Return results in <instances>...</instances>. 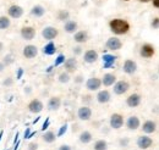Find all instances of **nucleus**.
<instances>
[{"label":"nucleus","mask_w":159,"mask_h":150,"mask_svg":"<svg viewBox=\"0 0 159 150\" xmlns=\"http://www.w3.org/2000/svg\"><path fill=\"white\" fill-rule=\"evenodd\" d=\"M109 27H110V31L114 34H116V36L126 34L130 31V23L126 20H122V19L111 20L109 22Z\"/></svg>","instance_id":"f257e3e1"},{"label":"nucleus","mask_w":159,"mask_h":150,"mask_svg":"<svg viewBox=\"0 0 159 150\" xmlns=\"http://www.w3.org/2000/svg\"><path fill=\"white\" fill-rule=\"evenodd\" d=\"M113 86H114V88H113L114 94H116V95H124L130 89V83L127 81H118Z\"/></svg>","instance_id":"f03ea898"},{"label":"nucleus","mask_w":159,"mask_h":150,"mask_svg":"<svg viewBox=\"0 0 159 150\" xmlns=\"http://www.w3.org/2000/svg\"><path fill=\"white\" fill-rule=\"evenodd\" d=\"M109 123H110V127L113 130H120L124 126V116L120 113H113L110 116Z\"/></svg>","instance_id":"7ed1b4c3"},{"label":"nucleus","mask_w":159,"mask_h":150,"mask_svg":"<svg viewBox=\"0 0 159 150\" xmlns=\"http://www.w3.org/2000/svg\"><path fill=\"white\" fill-rule=\"evenodd\" d=\"M137 147L139 149L142 150H146V149H149L152 145H153V139L148 135H141L137 138V142H136Z\"/></svg>","instance_id":"20e7f679"},{"label":"nucleus","mask_w":159,"mask_h":150,"mask_svg":"<svg viewBox=\"0 0 159 150\" xmlns=\"http://www.w3.org/2000/svg\"><path fill=\"white\" fill-rule=\"evenodd\" d=\"M58 34H59L58 29H57L55 27H53V26L44 27L43 31H42V36H43L44 39H47V40H53V39H55V38L58 37Z\"/></svg>","instance_id":"39448f33"},{"label":"nucleus","mask_w":159,"mask_h":150,"mask_svg":"<svg viewBox=\"0 0 159 150\" xmlns=\"http://www.w3.org/2000/svg\"><path fill=\"white\" fill-rule=\"evenodd\" d=\"M102 87V81L97 77H92V78H88L86 81V88L89 90V92H96V90H99V88Z\"/></svg>","instance_id":"423d86ee"},{"label":"nucleus","mask_w":159,"mask_h":150,"mask_svg":"<svg viewBox=\"0 0 159 150\" xmlns=\"http://www.w3.org/2000/svg\"><path fill=\"white\" fill-rule=\"evenodd\" d=\"M28 111L32 113H39L43 111V109H44V104L40 101L39 99H33V100H31L30 101V104H28Z\"/></svg>","instance_id":"0eeeda50"},{"label":"nucleus","mask_w":159,"mask_h":150,"mask_svg":"<svg viewBox=\"0 0 159 150\" xmlns=\"http://www.w3.org/2000/svg\"><path fill=\"white\" fill-rule=\"evenodd\" d=\"M92 115H93V111L88 106H81L77 110V117L81 121H89L92 118Z\"/></svg>","instance_id":"6e6552de"},{"label":"nucleus","mask_w":159,"mask_h":150,"mask_svg":"<svg viewBox=\"0 0 159 150\" xmlns=\"http://www.w3.org/2000/svg\"><path fill=\"white\" fill-rule=\"evenodd\" d=\"M105 46H107V49L115 51V50H120V49L122 48V43H121V40H120L119 38L111 37V38H109V39L107 40Z\"/></svg>","instance_id":"1a4fd4ad"},{"label":"nucleus","mask_w":159,"mask_h":150,"mask_svg":"<svg viewBox=\"0 0 159 150\" xmlns=\"http://www.w3.org/2000/svg\"><path fill=\"white\" fill-rule=\"evenodd\" d=\"M22 54H23V56L26 57V59H33V57H36L38 55V48L36 45H32V44L26 45L23 48Z\"/></svg>","instance_id":"9d476101"},{"label":"nucleus","mask_w":159,"mask_h":150,"mask_svg":"<svg viewBox=\"0 0 159 150\" xmlns=\"http://www.w3.org/2000/svg\"><path fill=\"white\" fill-rule=\"evenodd\" d=\"M122 71L127 75H134L137 71V64L134 60H126L122 66Z\"/></svg>","instance_id":"9b49d317"},{"label":"nucleus","mask_w":159,"mask_h":150,"mask_svg":"<svg viewBox=\"0 0 159 150\" xmlns=\"http://www.w3.org/2000/svg\"><path fill=\"white\" fill-rule=\"evenodd\" d=\"M154 53H156V49H154V46L153 45H151V44H143L142 46H141V51H139V54H141V56L142 57H146V59H149V57H152L154 55Z\"/></svg>","instance_id":"f8f14e48"},{"label":"nucleus","mask_w":159,"mask_h":150,"mask_svg":"<svg viewBox=\"0 0 159 150\" xmlns=\"http://www.w3.org/2000/svg\"><path fill=\"white\" fill-rule=\"evenodd\" d=\"M141 101H142V98H141V95L137 93H134L131 94L127 99H126V105L129 106V108H137L139 106V104H141Z\"/></svg>","instance_id":"ddd939ff"},{"label":"nucleus","mask_w":159,"mask_h":150,"mask_svg":"<svg viewBox=\"0 0 159 150\" xmlns=\"http://www.w3.org/2000/svg\"><path fill=\"white\" fill-rule=\"evenodd\" d=\"M7 12H9V16L11 19H20L23 15V9L21 7L20 5H11L9 7Z\"/></svg>","instance_id":"4468645a"},{"label":"nucleus","mask_w":159,"mask_h":150,"mask_svg":"<svg viewBox=\"0 0 159 150\" xmlns=\"http://www.w3.org/2000/svg\"><path fill=\"white\" fill-rule=\"evenodd\" d=\"M21 37L26 39V40H32L36 37V29L31 26L23 27V28H21Z\"/></svg>","instance_id":"2eb2a0df"},{"label":"nucleus","mask_w":159,"mask_h":150,"mask_svg":"<svg viewBox=\"0 0 159 150\" xmlns=\"http://www.w3.org/2000/svg\"><path fill=\"white\" fill-rule=\"evenodd\" d=\"M139 126H141V121L137 116H130L126 121V127L130 130V131H136L139 130Z\"/></svg>","instance_id":"dca6fc26"},{"label":"nucleus","mask_w":159,"mask_h":150,"mask_svg":"<svg viewBox=\"0 0 159 150\" xmlns=\"http://www.w3.org/2000/svg\"><path fill=\"white\" fill-rule=\"evenodd\" d=\"M141 128H142V132H143V133H146V134H152V133H154V132L157 131V123H156L154 121H152V120H148V121H146V122L143 123V126H142Z\"/></svg>","instance_id":"f3484780"},{"label":"nucleus","mask_w":159,"mask_h":150,"mask_svg":"<svg viewBox=\"0 0 159 150\" xmlns=\"http://www.w3.org/2000/svg\"><path fill=\"white\" fill-rule=\"evenodd\" d=\"M98 53L96 51V50H87L86 53H84V55H83V61L86 62V64H94L97 60H98Z\"/></svg>","instance_id":"a211bd4d"},{"label":"nucleus","mask_w":159,"mask_h":150,"mask_svg":"<svg viewBox=\"0 0 159 150\" xmlns=\"http://www.w3.org/2000/svg\"><path fill=\"white\" fill-rule=\"evenodd\" d=\"M96 98H97V101L99 104H108L111 100V94L109 93L107 89H104V90H99Z\"/></svg>","instance_id":"6ab92c4d"},{"label":"nucleus","mask_w":159,"mask_h":150,"mask_svg":"<svg viewBox=\"0 0 159 150\" xmlns=\"http://www.w3.org/2000/svg\"><path fill=\"white\" fill-rule=\"evenodd\" d=\"M118 57L115 55H111V54H104L102 60H103V67L104 68H110L111 66H114L115 61H116Z\"/></svg>","instance_id":"aec40b11"},{"label":"nucleus","mask_w":159,"mask_h":150,"mask_svg":"<svg viewBox=\"0 0 159 150\" xmlns=\"http://www.w3.org/2000/svg\"><path fill=\"white\" fill-rule=\"evenodd\" d=\"M60 106H61V99L59 96H52L48 101V109L50 111H57L59 110Z\"/></svg>","instance_id":"412c9836"},{"label":"nucleus","mask_w":159,"mask_h":150,"mask_svg":"<svg viewBox=\"0 0 159 150\" xmlns=\"http://www.w3.org/2000/svg\"><path fill=\"white\" fill-rule=\"evenodd\" d=\"M64 66H65V70L66 72H74L77 67V60L75 57H70V59H66L64 61Z\"/></svg>","instance_id":"4be33fe9"},{"label":"nucleus","mask_w":159,"mask_h":150,"mask_svg":"<svg viewBox=\"0 0 159 150\" xmlns=\"http://www.w3.org/2000/svg\"><path fill=\"white\" fill-rule=\"evenodd\" d=\"M100 81L104 87H111L116 82V76L114 73H105L103 76V79H100Z\"/></svg>","instance_id":"5701e85b"},{"label":"nucleus","mask_w":159,"mask_h":150,"mask_svg":"<svg viewBox=\"0 0 159 150\" xmlns=\"http://www.w3.org/2000/svg\"><path fill=\"white\" fill-rule=\"evenodd\" d=\"M79 139L82 144H88V143L92 142L93 135H92V133H91L89 131H82L81 133H80Z\"/></svg>","instance_id":"b1692460"},{"label":"nucleus","mask_w":159,"mask_h":150,"mask_svg":"<svg viewBox=\"0 0 159 150\" xmlns=\"http://www.w3.org/2000/svg\"><path fill=\"white\" fill-rule=\"evenodd\" d=\"M74 40H75L76 43H79V44L86 43V42L88 40V34H87V32H86V31H79V32H76L75 36H74Z\"/></svg>","instance_id":"393cba45"},{"label":"nucleus","mask_w":159,"mask_h":150,"mask_svg":"<svg viewBox=\"0 0 159 150\" xmlns=\"http://www.w3.org/2000/svg\"><path fill=\"white\" fill-rule=\"evenodd\" d=\"M64 29H65V32H67V33H75V32L77 31V22H76V21L67 20V21L65 22Z\"/></svg>","instance_id":"a878e982"},{"label":"nucleus","mask_w":159,"mask_h":150,"mask_svg":"<svg viewBox=\"0 0 159 150\" xmlns=\"http://www.w3.org/2000/svg\"><path fill=\"white\" fill-rule=\"evenodd\" d=\"M42 139L45 142V143H48V144H52V143H54L55 140H57V134L54 133L53 131H47L44 134H43V137H42Z\"/></svg>","instance_id":"bb28decb"},{"label":"nucleus","mask_w":159,"mask_h":150,"mask_svg":"<svg viewBox=\"0 0 159 150\" xmlns=\"http://www.w3.org/2000/svg\"><path fill=\"white\" fill-rule=\"evenodd\" d=\"M31 14H32L34 17H43L44 14H45V9H44L42 5H36V6L32 7Z\"/></svg>","instance_id":"cd10ccee"},{"label":"nucleus","mask_w":159,"mask_h":150,"mask_svg":"<svg viewBox=\"0 0 159 150\" xmlns=\"http://www.w3.org/2000/svg\"><path fill=\"white\" fill-rule=\"evenodd\" d=\"M55 51H57V46H55V44H54L53 42H49V43H48L47 45H44V48H43V53H44L45 55H54Z\"/></svg>","instance_id":"c85d7f7f"},{"label":"nucleus","mask_w":159,"mask_h":150,"mask_svg":"<svg viewBox=\"0 0 159 150\" xmlns=\"http://www.w3.org/2000/svg\"><path fill=\"white\" fill-rule=\"evenodd\" d=\"M93 150H108V143L104 139H98L94 142Z\"/></svg>","instance_id":"c756f323"},{"label":"nucleus","mask_w":159,"mask_h":150,"mask_svg":"<svg viewBox=\"0 0 159 150\" xmlns=\"http://www.w3.org/2000/svg\"><path fill=\"white\" fill-rule=\"evenodd\" d=\"M10 24H11V21L9 17H6V16L0 17V29H7L10 27Z\"/></svg>","instance_id":"7c9ffc66"},{"label":"nucleus","mask_w":159,"mask_h":150,"mask_svg":"<svg viewBox=\"0 0 159 150\" xmlns=\"http://www.w3.org/2000/svg\"><path fill=\"white\" fill-rule=\"evenodd\" d=\"M58 79H59L60 83H62V84H65V83H69L70 82V75H69V72H61L58 77Z\"/></svg>","instance_id":"2f4dec72"},{"label":"nucleus","mask_w":159,"mask_h":150,"mask_svg":"<svg viewBox=\"0 0 159 150\" xmlns=\"http://www.w3.org/2000/svg\"><path fill=\"white\" fill-rule=\"evenodd\" d=\"M69 17H70V14L67 12V11H65V10H60L59 14H58V19L60 20V21H67L69 20Z\"/></svg>","instance_id":"473e14b6"},{"label":"nucleus","mask_w":159,"mask_h":150,"mask_svg":"<svg viewBox=\"0 0 159 150\" xmlns=\"http://www.w3.org/2000/svg\"><path fill=\"white\" fill-rule=\"evenodd\" d=\"M64 61H65V55H64V54H59L58 57L55 59V62H54L53 66H54V67H58L61 64H64Z\"/></svg>","instance_id":"72a5a7b5"},{"label":"nucleus","mask_w":159,"mask_h":150,"mask_svg":"<svg viewBox=\"0 0 159 150\" xmlns=\"http://www.w3.org/2000/svg\"><path fill=\"white\" fill-rule=\"evenodd\" d=\"M67 127H69V126H67V123L62 125V126H61V127L59 128V132H58L57 137H62V135H64V134H65V133L67 132Z\"/></svg>","instance_id":"f704fd0d"},{"label":"nucleus","mask_w":159,"mask_h":150,"mask_svg":"<svg viewBox=\"0 0 159 150\" xmlns=\"http://www.w3.org/2000/svg\"><path fill=\"white\" fill-rule=\"evenodd\" d=\"M129 144H130V139H129V138H121L119 140V145L122 147V148L129 147Z\"/></svg>","instance_id":"c9c22d12"},{"label":"nucleus","mask_w":159,"mask_h":150,"mask_svg":"<svg viewBox=\"0 0 159 150\" xmlns=\"http://www.w3.org/2000/svg\"><path fill=\"white\" fill-rule=\"evenodd\" d=\"M49 126H50V118L49 117H47L45 118V121L43 122V125H42V131L45 132V130H48L49 128Z\"/></svg>","instance_id":"e433bc0d"},{"label":"nucleus","mask_w":159,"mask_h":150,"mask_svg":"<svg viewBox=\"0 0 159 150\" xmlns=\"http://www.w3.org/2000/svg\"><path fill=\"white\" fill-rule=\"evenodd\" d=\"M4 64H5V66H7V65H10V64H12L14 62V59H12V55L10 54V55H6V56L4 57V61H2Z\"/></svg>","instance_id":"4c0bfd02"},{"label":"nucleus","mask_w":159,"mask_h":150,"mask_svg":"<svg viewBox=\"0 0 159 150\" xmlns=\"http://www.w3.org/2000/svg\"><path fill=\"white\" fill-rule=\"evenodd\" d=\"M152 27H153V29H158V27H159V19L158 17L153 19V21H152Z\"/></svg>","instance_id":"58836bf2"},{"label":"nucleus","mask_w":159,"mask_h":150,"mask_svg":"<svg viewBox=\"0 0 159 150\" xmlns=\"http://www.w3.org/2000/svg\"><path fill=\"white\" fill-rule=\"evenodd\" d=\"M12 83H14L12 78H6V79L2 82V84H4L5 87H10V86H12Z\"/></svg>","instance_id":"ea45409f"},{"label":"nucleus","mask_w":159,"mask_h":150,"mask_svg":"<svg viewBox=\"0 0 159 150\" xmlns=\"http://www.w3.org/2000/svg\"><path fill=\"white\" fill-rule=\"evenodd\" d=\"M28 150H38V144L37 143H31L28 145Z\"/></svg>","instance_id":"a19ab883"},{"label":"nucleus","mask_w":159,"mask_h":150,"mask_svg":"<svg viewBox=\"0 0 159 150\" xmlns=\"http://www.w3.org/2000/svg\"><path fill=\"white\" fill-rule=\"evenodd\" d=\"M23 73H25L23 70H22V68H19V70H17V73H16V79H21Z\"/></svg>","instance_id":"79ce46f5"},{"label":"nucleus","mask_w":159,"mask_h":150,"mask_svg":"<svg viewBox=\"0 0 159 150\" xmlns=\"http://www.w3.org/2000/svg\"><path fill=\"white\" fill-rule=\"evenodd\" d=\"M58 150H72V149H71L70 145H67V144H62V145H60Z\"/></svg>","instance_id":"37998d69"},{"label":"nucleus","mask_w":159,"mask_h":150,"mask_svg":"<svg viewBox=\"0 0 159 150\" xmlns=\"http://www.w3.org/2000/svg\"><path fill=\"white\" fill-rule=\"evenodd\" d=\"M74 53H75V55H79L82 53V48L81 46H76V48H74Z\"/></svg>","instance_id":"c03bdc74"},{"label":"nucleus","mask_w":159,"mask_h":150,"mask_svg":"<svg viewBox=\"0 0 159 150\" xmlns=\"http://www.w3.org/2000/svg\"><path fill=\"white\" fill-rule=\"evenodd\" d=\"M30 133H31V128L28 127V128H26V131H25L23 138H25V139H28V135H30Z\"/></svg>","instance_id":"a18cd8bd"},{"label":"nucleus","mask_w":159,"mask_h":150,"mask_svg":"<svg viewBox=\"0 0 159 150\" xmlns=\"http://www.w3.org/2000/svg\"><path fill=\"white\" fill-rule=\"evenodd\" d=\"M82 78H83L82 76H77V77H76V79H75V82H76V83H82V81H83Z\"/></svg>","instance_id":"49530a36"},{"label":"nucleus","mask_w":159,"mask_h":150,"mask_svg":"<svg viewBox=\"0 0 159 150\" xmlns=\"http://www.w3.org/2000/svg\"><path fill=\"white\" fill-rule=\"evenodd\" d=\"M5 70V64L4 62H0V72H2Z\"/></svg>","instance_id":"de8ad7c7"},{"label":"nucleus","mask_w":159,"mask_h":150,"mask_svg":"<svg viewBox=\"0 0 159 150\" xmlns=\"http://www.w3.org/2000/svg\"><path fill=\"white\" fill-rule=\"evenodd\" d=\"M153 5H154V7H159V0H153Z\"/></svg>","instance_id":"09e8293b"},{"label":"nucleus","mask_w":159,"mask_h":150,"mask_svg":"<svg viewBox=\"0 0 159 150\" xmlns=\"http://www.w3.org/2000/svg\"><path fill=\"white\" fill-rule=\"evenodd\" d=\"M53 68H54V66H49V67L47 68V71H45V72H47V73H50V72L53 71Z\"/></svg>","instance_id":"8fccbe9b"},{"label":"nucleus","mask_w":159,"mask_h":150,"mask_svg":"<svg viewBox=\"0 0 159 150\" xmlns=\"http://www.w3.org/2000/svg\"><path fill=\"white\" fill-rule=\"evenodd\" d=\"M36 134H37V132H31L30 135H28V139H31V138H32L33 135H36Z\"/></svg>","instance_id":"3c124183"},{"label":"nucleus","mask_w":159,"mask_h":150,"mask_svg":"<svg viewBox=\"0 0 159 150\" xmlns=\"http://www.w3.org/2000/svg\"><path fill=\"white\" fill-rule=\"evenodd\" d=\"M17 139H19V133H16V137H15V139H14V143H15V144H16Z\"/></svg>","instance_id":"603ef678"},{"label":"nucleus","mask_w":159,"mask_h":150,"mask_svg":"<svg viewBox=\"0 0 159 150\" xmlns=\"http://www.w3.org/2000/svg\"><path fill=\"white\" fill-rule=\"evenodd\" d=\"M2 135H4V132L0 131V142H1V139H2Z\"/></svg>","instance_id":"864d4df0"},{"label":"nucleus","mask_w":159,"mask_h":150,"mask_svg":"<svg viewBox=\"0 0 159 150\" xmlns=\"http://www.w3.org/2000/svg\"><path fill=\"white\" fill-rule=\"evenodd\" d=\"M2 49H4V44H2V43H0V51H1Z\"/></svg>","instance_id":"5fc2aeb1"},{"label":"nucleus","mask_w":159,"mask_h":150,"mask_svg":"<svg viewBox=\"0 0 159 150\" xmlns=\"http://www.w3.org/2000/svg\"><path fill=\"white\" fill-rule=\"evenodd\" d=\"M141 2H148V1H151V0H139Z\"/></svg>","instance_id":"6e6d98bb"},{"label":"nucleus","mask_w":159,"mask_h":150,"mask_svg":"<svg viewBox=\"0 0 159 150\" xmlns=\"http://www.w3.org/2000/svg\"><path fill=\"white\" fill-rule=\"evenodd\" d=\"M124 1H130V0H124Z\"/></svg>","instance_id":"4d7b16f0"},{"label":"nucleus","mask_w":159,"mask_h":150,"mask_svg":"<svg viewBox=\"0 0 159 150\" xmlns=\"http://www.w3.org/2000/svg\"><path fill=\"white\" fill-rule=\"evenodd\" d=\"M6 150H9V149H6Z\"/></svg>","instance_id":"13d9d810"}]
</instances>
